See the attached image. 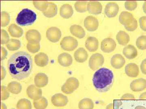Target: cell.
<instances>
[{"label":"cell","mask_w":146,"mask_h":109,"mask_svg":"<svg viewBox=\"0 0 146 109\" xmlns=\"http://www.w3.org/2000/svg\"><path fill=\"white\" fill-rule=\"evenodd\" d=\"M136 45L138 49L141 50L146 49V36H141L136 40Z\"/></svg>","instance_id":"38"},{"label":"cell","mask_w":146,"mask_h":109,"mask_svg":"<svg viewBox=\"0 0 146 109\" xmlns=\"http://www.w3.org/2000/svg\"><path fill=\"white\" fill-rule=\"evenodd\" d=\"M27 47L29 51L32 53H36L38 52L40 49V45L39 43L28 42Z\"/></svg>","instance_id":"37"},{"label":"cell","mask_w":146,"mask_h":109,"mask_svg":"<svg viewBox=\"0 0 146 109\" xmlns=\"http://www.w3.org/2000/svg\"><path fill=\"white\" fill-rule=\"evenodd\" d=\"M94 107V102L90 98H85L82 99L78 104L80 109H93Z\"/></svg>","instance_id":"31"},{"label":"cell","mask_w":146,"mask_h":109,"mask_svg":"<svg viewBox=\"0 0 146 109\" xmlns=\"http://www.w3.org/2000/svg\"><path fill=\"white\" fill-rule=\"evenodd\" d=\"M21 42L17 39H10L9 41L6 45V47L9 51H14L17 50L21 48Z\"/></svg>","instance_id":"33"},{"label":"cell","mask_w":146,"mask_h":109,"mask_svg":"<svg viewBox=\"0 0 146 109\" xmlns=\"http://www.w3.org/2000/svg\"><path fill=\"white\" fill-rule=\"evenodd\" d=\"M62 49L67 51H73L76 48L78 45V41L72 36L64 37L60 43Z\"/></svg>","instance_id":"5"},{"label":"cell","mask_w":146,"mask_h":109,"mask_svg":"<svg viewBox=\"0 0 146 109\" xmlns=\"http://www.w3.org/2000/svg\"><path fill=\"white\" fill-rule=\"evenodd\" d=\"M84 25L88 31L94 32L98 28V19L93 16H88L84 19Z\"/></svg>","instance_id":"8"},{"label":"cell","mask_w":146,"mask_h":109,"mask_svg":"<svg viewBox=\"0 0 146 109\" xmlns=\"http://www.w3.org/2000/svg\"><path fill=\"white\" fill-rule=\"evenodd\" d=\"M85 47L90 52H94L96 51L98 49V40L93 36L88 37L85 42Z\"/></svg>","instance_id":"20"},{"label":"cell","mask_w":146,"mask_h":109,"mask_svg":"<svg viewBox=\"0 0 146 109\" xmlns=\"http://www.w3.org/2000/svg\"><path fill=\"white\" fill-rule=\"evenodd\" d=\"M87 2L86 1H77L74 4L76 10L79 13H84L87 11Z\"/></svg>","instance_id":"35"},{"label":"cell","mask_w":146,"mask_h":109,"mask_svg":"<svg viewBox=\"0 0 146 109\" xmlns=\"http://www.w3.org/2000/svg\"><path fill=\"white\" fill-rule=\"evenodd\" d=\"M61 32L59 28L56 27H52L47 30L46 37L50 41L56 43L61 37Z\"/></svg>","instance_id":"7"},{"label":"cell","mask_w":146,"mask_h":109,"mask_svg":"<svg viewBox=\"0 0 146 109\" xmlns=\"http://www.w3.org/2000/svg\"><path fill=\"white\" fill-rule=\"evenodd\" d=\"M140 27L143 31L146 32V16L141 17L139 20Z\"/></svg>","instance_id":"44"},{"label":"cell","mask_w":146,"mask_h":109,"mask_svg":"<svg viewBox=\"0 0 146 109\" xmlns=\"http://www.w3.org/2000/svg\"><path fill=\"white\" fill-rule=\"evenodd\" d=\"M33 5L35 7L42 12H44L48 8L49 2L47 1H33Z\"/></svg>","instance_id":"36"},{"label":"cell","mask_w":146,"mask_h":109,"mask_svg":"<svg viewBox=\"0 0 146 109\" xmlns=\"http://www.w3.org/2000/svg\"><path fill=\"white\" fill-rule=\"evenodd\" d=\"M140 68L142 73L146 75V59L142 61Z\"/></svg>","instance_id":"47"},{"label":"cell","mask_w":146,"mask_h":109,"mask_svg":"<svg viewBox=\"0 0 146 109\" xmlns=\"http://www.w3.org/2000/svg\"><path fill=\"white\" fill-rule=\"evenodd\" d=\"M135 18L131 13L127 11H123L119 16L120 23L125 26H128L132 24Z\"/></svg>","instance_id":"18"},{"label":"cell","mask_w":146,"mask_h":109,"mask_svg":"<svg viewBox=\"0 0 146 109\" xmlns=\"http://www.w3.org/2000/svg\"><path fill=\"white\" fill-rule=\"evenodd\" d=\"M139 99L141 100H146V92L141 94L139 97Z\"/></svg>","instance_id":"50"},{"label":"cell","mask_w":146,"mask_h":109,"mask_svg":"<svg viewBox=\"0 0 146 109\" xmlns=\"http://www.w3.org/2000/svg\"><path fill=\"white\" fill-rule=\"evenodd\" d=\"M130 89L135 92H141L146 89V80L143 78L133 80L130 84Z\"/></svg>","instance_id":"13"},{"label":"cell","mask_w":146,"mask_h":109,"mask_svg":"<svg viewBox=\"0 0 146 109\" xmlns=\"http://www.w3.org/2000/svg\"><path fill=\"white\" fill-rule=\"evenodd\" d=\"M26 38L29 42L39 43L41 40V35L36 30H30L27 32Z\"/></svg>","instance_id":"22"},{"label":"cell","mask_w":146,"mask_h":109,"mask_svg":"<svg viewBox=\"0 0 146 109\" xmlns=\"http://www.w3.org/2000/svg\"><path fill=\"white\" fill-rule=\"evenodd\" d=\"M58 12L57 5L52 2H49L48 6L46 10L43 12L44 16L46 17L51 18L56 16Z\"/></svg>","instance_id":"28"},{"label":"cell","mask_w":146,"mask_h":109,"mask_svg":"<svg viewBox=\"0 0 146 109\" xmlns=\"http://www.w3.org/2000/svg\"><path fill=\"white\" fill-rule=\"evenodd\" d=\"M17 109H32V106L31 101L29 99H20L16 105Z\"/></svg>","instance_id":"34"},{"label":"cell","mask_w":146,"mask_h":109,"mask_svg":"<svg viewBox=\"0 0 146 109\" xmlns=\"http://www.w3.org/2000/svg\"><path fill=\"white\" fill-rule=\"evenodd\" d=\"M36 19V15L34 11L29 9H24L18 13L16 21L21 26H30L34 23Z\"/></svg>","instance_id":"3"},{"label":"cell","mask_w":146,"mask_h":109,"mask_svg":"<svg viewBox=\"0 0 146 109\" xmlns=\"http://www.w3.org/2000/svg\"><path fill=\"white\" fill-rule=\"evenodd\" d=\"M125 63V59L121 54H115L111 58V64L114 68L117 69L121 68Z\"/></svg>","instance_id":"16"},{"label":"cell","mask_w":146,"mask_h":109,"mask_svg":"<svg viewBox=\"0 0 146 109\" xmlns=\"http://www.w3.org/2000/svg\"><path fill=\"white\" fill-rule=\"evenodd\" d=\"M16 109L13 108V109Z\"/></svg>","instance_id":"54"},{"label":"cell","mask_w":146,"mask_h":109,"mask_svg":"<svg viewBox=\"0 0 146 109\" xmlns=\"http://www.w3.org/2000/svg\"><path fill=\"white\" fill-rule=\"evenodd\" d=\"M71 34L79 39H82L86 35V32L83 28L78 25H73L70 28Z\"/></svg>","instance_id":"26"},{"label":"cell","mask_w":146,"mask_h":109,"mask_svg":"<svg viewBox=\"0 0 146 109\" xmlns=\"http://www.w3.org/2000/svg\"><path fill=\"white\" fill-rule=\"evenodd\" d=\"M1 109H7V107L6 106L5 104L3 103V102H1Z\"/></svg>","instance_id":"51"},{"label":"cell","mask_w":146,"mask_h":109,"mask_svg":"<svg viewBox=\"0 0 146 109\" xmlns=\"http://www.w3.org/2000/svg\"><path fill=\"white\" fill-rule=\"evenodd\" d=\"M6 74V72L4 67L3 66H1V80L2 81L3 79H4Z\"/></svg>","instance_id":"48"},{"label":"cell","mask_w":146,"mask_h":109,"mask_svg":"<svg viewBox=\"0 0 146 109\" xmlns=\"http://www.w3.org/2000/svg\"><path fill=\"white\" fill-rule=\"evenodd\" d=\"M123 53L127 59L132 60L137 57L138 51L134 46L129 45L124 48Z\"/></svg>","instance_id":"21"},{"label":"cell","mask_w":146,"mask_h":109,"mask_svg":"<svg viewBox=\"0 0 146 109\" xmlns=\"http://www.w3.org/2000/svg\"><path fill=\"white\" fill-rule=\"evenodd\" d=\"M87 9L89 13L94 15H98L102 13V6L99 2L90 1L87 3Z\"/></svg>","instance_id":"14"},{"label":"cell","mask_w":146,"mask_h":109,"mask_svg":"<svg viewBox=\"0 0 146 109\" xmlns=\"http://www.w3.org/2000/svg\"><path fill=\"white\" fill-rule=\"evenodd\" d=\"M135 109H146V108L143 106H138L135 107Z\"/></svg>","instance_id":"53"},{"label":"cell","mask_w":146,"mask_h":109,"mask_svg":"<svg viewBox=\"0 0 146 109\" xmlns=\"http://www.w3.org/2000/svg\"><path fill=\"white\" fill-rule=\"evenodd\" d=\"M48 83V77L43 73L36 74L34 78L35 85L39 88L44 87Z\"/></svg>","instance_id":"17"},{"label":"cell","mask_w":146,"mask_h":109,"mask_svg":"<svg viewBox=\"0 0 146 109\" xmlns=\"http://www.w3.org/2000/svg\"><path fill=\"white\" fill-rule=\"evenodd\" d=\"M48 101L44 97L36 100H34L33 105L36 109H46L48 106Z\"/></svg>","instance_id":"32"},{"label":"cell","mask_w":146,"mask_h":109,"mask_svg":"<svg viewBox=\"0 0 146 109\" xmlns=\"http://www.w3.org/2000/svg\"><path fill=\"white\" fill-rule=\"evenodd\" d=\"M8 31L11 36L12 37L19 38L23 36L24 31L20 26L16 24H11L8 28Z\"/></svg>","instance_id":"27"},{"label":"cell","mask_w":146,"mask_h":109,"mask_svg":"<svg viewBox=\"0 0 146 109\" xmlns=\"http://www.w3.org/2000/svg\"><path fill=\"white\" fill-rule=\"evenodd\" d=\"M106 109H118L116 106H115L114 103H111L108 105L106 106Z\"/></svg>","instance_id":"49"},{"label":"cell","mask_w":146,"mask_h":109,"mask_svg":"<svg viewBox=\"0 0 146 109\" xmlns=\"http://www.w3.org/2000/svg\"><path fill=\"white\" fill-rule=\"evenodd\" d=\"M1 61L4 60L6 58L7 56V51L5 48L4 47H1Z\"/></svg>","instance_id":"46"},{"label":"cell","mask_w":146,"mask_h":109,"mask_svg":"<svg viewBox=\"0 0 146 109\" xmlns=\"http://www.w3.org/2000/svg\"><path fill=\"white\" fill-rule=\"evenodd\" d=\"M94 87L99 92H106L113 85L114 74L109 69L101 68L94 74L93 78Z\"/></svg>","instance_id":"2"},{"label":"cell","mask_w":146,"mask_h":109,"mask_svg":"<svg viewBox=\"0 0 146 109\" xmlns=\"http://www.w3.org/2000/svg\"><path fill=\"white\" fill-rule=\"evenodd\" d=\"M119 11V6L115 3H109L106 6L104 13L107 17L112 18L117 15Z\"/></svg>","instance_id":"12"},{"label":"cell","mask_w":146,"mask_h":109,"mask_svg":"<svg viewBox=\"0 0 146 109\" xmlns=\"http://www.w3.org/2000/svg\"><path fill=\"white\" fill-rule=\"evenodd\" d=\"M1 26H7L10 21V16L9 14L6 11L1 12Z\"/></svg>","instance_id":"39"},{"label":"cell","mask_w":146,"mask_h":109,"mask_svg":"<svg viewBox=\"0 0 146 109\" xmlns=\"http://www.w3.org/2000/svg\"><path fill=\"white\" fill-rule=\"evenodd\" d=\"M79 84L78 79L74 77L68 78L61 87V91L66 94H71L78 88Z\"/></svg>","instance_id":"4"},{"label":"cell","mask_w":146,"mask_h":109,"mask_svg":"<svg viewBox=\"0 0 146 109\" xmlns=\"http://www.w3.org/2000/svg\"><path fill=\"white\" fill-rule=\"evenodd\" d=\"M104 62V58L99 53L92 54L89 60V67L92 70L95 71L101 67Z\"/></svg>","instance_id":"6"},{"label":"cell","mask_w":146,"mask_h":109,"mask_svg":"<svg viewBox=\"0 0 146 109\" xmlns=\"http://www.w3.org/2000/svg\"><path fill=\"white\" fill-rule=\"evenodd\" d=\"M9 40L10 39L8 33L4 30H1V44H7Z\"/></svg>","instance_id":"42"},{"label":"cell","mask_w":146,"mask_h":109,"mask_svg":"<svg viewBox=\"0 0 146 109\" xmlns=\"http://www.w3.org/2000/svg\"><path fill=\"white\" fill-rule=\"evenodd\" d=\"M89 57L86 50L83 48H79L74 53V57L77 62L83 63L88 59Z\"/></svg>","instance_id":"24"},{"label":"cell","mask_w":146,"mask_h":109,"mask_svg":"<svg viewBox=\"0 0 146 109\" xmlns=\"http://www.w3.org/2000/svg\"><path fill=\"white\" fill-rule=\"evenodd\" d=\"M138 24L136 19H134L132 24L128 26H125V28L128 31L132 32L136 30L138 27Z\"/></svg>","instance_id":"43"},{"label":"cell","mask_w":146,"mask_h":109,"mask_svg":"<svg viewBox=\"0 0 146 109\" xmlns=\"http://www.w3.org/2000/svg\"><path fill=\"white\" fill-rule=\"evenodd\" d=\"M137 2L136 1H126L125 3L126 9L130 11L135 10L137 7Z\"/></svg>","instance_id":"41"},{"label":"cell","mask_w":146,"mask_h":109,"mask_svg":"<svg viewBox=\"0 0 146 109\" xmlns=\"http://www.w3.org/2000/svg\"><path fill=\"white\" fill-rule=\"evenodd\" d=\"M58 61L62 66L67 67L72 64L73 58L71 54L67 53H63L58 55Z\"/></svg>","instance_id":"19"},{"label":"cell","mask_w":146,"mask_h":109,"mask_svg":"<svg viewBox=\"0 0 146 109\" xmlns=\"http://www.w3.org/2000/svg\"><path fill=\"white\" fill-rule=\"evenodd\" d=\"M34 60L37 66L43 67L48 65L49 58L46 53L41 52L35 55Z\"/></svg>","instance_id":"23"},{"label":"cell","mask_w":146,"mask_h":109,"mask_svg":"<svg viewBox=\"0 0 146 109\" xmlns=\"http://www.w3.org/2000/svg\"><path fill=\"white\" fill-rule=\"evenodd\" d=\"M51 101L55 106L64 107L68 104V99L67 96L62 93H56L52 97Z\"/></svg>","instance_id":"10"},{"label":"cell","mask_w":146,"mask_h":109,"mask_svg":"<svg viewBox=\"0 0 146 109\" xmlns=\"http://www.w3.org/2000/svg\"><path fill=\"white\" fill-rule=\"evenodd\" d=\"M143 8L144 12L146 14V1L144 2L143 5Z\"/></svg>","instance_id":"52"},{"label":"cell","mask_w":146,"mask_h":109,"mask_svg":"<svg viewBox=\"0 0 146 109\" xmlns=\"http://www.w3.org/2000/svg\"><path fill=\"white\" fill-rule=\"evenodd\" d=\"M117 45L116 42L112 38L105 39L102 41L101 49L103 52L110 53L114 51Z\"/></svg>","instance_id":"9"},{"label":"cell","mask_w":146,"mask_h":109,"mask_svg":"<svg viewBox=\"0 0 146 109\" xmlns=\"http://www.w3.org/2000/svg\"><path fill=\"white\" fill-rule=\"evenodd\" d=\"M9 72L12 78L21 81L30 75L33 69L31 55L25 51H18L11 55L7 62Z\"/></svg>","instance_id":"1"},{"label":"cell","mask_w":146,"mask_h":109,"mask_svg":"<svg viewBox=\"0 0 146 109\" xmlns=\"http://www.w3.org/2000/svg\"><path fill=\"white\" fill-rule=\"evenodd\" d=\"M7 88L8 91L13 94H18L21 92L22 86L20 83L16 81H13L9 83Z\"/></svg>","instance_id":"30"},{"label":"cell","mask_w":146,"mask_h":109,"mask_svg":"<svg viewBox=\"0 0 146 109\" xmlns=\"http://www.w3.org/2000/svg\"><path fill=\"white\" fill-rule=\"evenodd\" d=\"M27 93L29 97L34 100H37L42 97V90L35 85H31L28 87Z\"/></svg>","instance_id":"11"},{"label":"cell","mask_w":146,"mask_h":109,"mask_svg":"<svg viewBox=\"0 0 146 109\" xmlns=\"http://www.w3.org/2000/svg\"><path fill=\"white\" fill-rule=\"evenodd\" d=\"M121 99L123 100H134L135 97L133 95L130 93H126L123 95Z\"/></svg>","instance_id":"45"},{"label":"cell","mask_w":146,"mask_h":109,"mask_svg":"<svg viewBox=\"0 0 146 109\" xmlns=\"http://www.w3.org/2000/svg\"><path fill=\"white\" fill-rule=\"evenodd\" d=\"M74 13L72 7L68 4H65L61 6L60 9V14L62 18L69 19L72 16Z\"/></svg>","instance_id":"25"},{"label":"cell","mask_w":146,"mask_h":109,"mask_svg":"<svg viewBox=\"0 0 146 109\" xmlns=\"http://www.w3.org/2000/svg\"><path fill=\"white\" fill-rule=\"evenodd\" d=\"M9 97V91L5 86L1 87V101L7 100Z\"/></svg>","instance_id":"40"},{"label":"cell","mask_w":146,"mask_h":109,"mask_svg":"<svg viewBox=\"0 0 146 109\" xmlns=\"http://www.w3.org/2000/svg\"><path fill=\"white\" fill-rule=\"evenodd\" d=\"M125 71L126 75L131 78H136L139 75V67L134 63H129L127 65Z\"/></svg>","instance_id":"15"},{"label":"cell","mask_w":146,"mask_h":109,"mask_svg":"<svg viewBox=\"0 0 146 109\" xmlns=\"http://www.w3.org/2000/svg\"><path fill=\"white\" fill-rule=\"evenodd\" d=\"M116 39L120 45L125 46L128 43L130 40L129 35L123 31H120L116 35Z\"/></svg>","instance_id":"29"}]
</instances>
